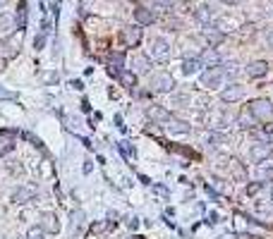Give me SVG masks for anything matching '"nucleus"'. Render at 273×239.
I'll list each match as a JSON object with an SVG mask.
<instances>
[{
  "instance_id": "f8f14e48",
  "label": "nucleus",
  "mask_w": 273,
  "mask_h": 239,
  "mask_svg": "<svg viewBox=\"0 0 273 239\" xmlns=\"http://www.w3.org/2000/svg\"><path fill=\"white\" fill-rule=\"evenodd\" d=\"M165 129H168V132H170V134H175V137H180V134H190V125H187V122H182V119H168V122H165Z\"/></svg>"
},
{
  "instance_id": "412c9836",
  "label": "nucleus",
  "mask_w": 273,
  "mask_h": 239,
  "mask_svg": "<svg viewBox=\"0 0 273 239\" xmlns=\"http://www.w3.org/2000/svg\"><path fill=\"white\" fill-rule=\"evenodd\" d=\"M201 67V63L199 60H194V57H187V60H185V63H182V74H194L197 72V70H199Z\"/></svg>"
},
{
  "instance_id": "bb28decb",
  "label": "nucleus",
  "mask_w": 273,
  "mask_h": 239,
  "mask_svg": "<svg viewBox=\"0 0 273 239\" xmlns=\"http://www.w3.org/2000/svg\"><path fill=\"white\" fill-rule=\"evenodd\" d=\"M134 65H136V70H139V72H149V70H151V60H149V57H136L134 60Z\"/></svg>"
},
{
  "instance_id": "dca6fc26",
  "label": "nucleus",
  "mask_w": 273,
  "mask_h": 239,
  "mask_svg": "<svg viewBox=\"0 0 273 239\" xmlns=\"http://www.w3.org/2000/svg\"><path fill=\"white\" fill-rule=\"evenodd\" d=\"M43 230H48L51 234H58L60 232V222H58V218H55L53 213H46L43 215V225H41Z\"/></svg>"
},
{
  "instance_id": "393cba45",
  "label": "nucleus",
  "mask_w": 273,
  "mask_h": 239,
  "mask_svg": "<svg viewBox=\"0 0 273 239\" xmlns=\"http://www.w3.org/2000/svg\"><path fill=\"white\" fill-rule=\"evenodd\" d=\"M120 82L125 84L127 89H132V86H136V77L132 72H127V70H125V72H120Z\"/></svg>"
},
{
  "instance_id": "20e7f679",
  "label": "nucleus",
  "mask_w": 273,
  "mask_h": 239,
  "mask_svg": "<svg viewBox=\"0 0 273 239\" xmlns=\"http://www.w3.org/2000/svg\"><path fill=\"white\" fill-rule=\"evenodd\" d=\"M220 82H223V72H220V67H209V70L201 72V84H204L206 89H218Z\"/></svg>"
},
{
  "instance_id": "f03ea898",
  "label": "nucleus",
  "mask_w": 273,
  "mask_h": 239,
  "mask_svg": "<svg viewBox=\"0 0 273 239\" xmlns=\"http://www.w3.org/2000/svg\"><path fill=\"white\" fill-rule=\"evenodd\" d=\"M173 86H175V79L168 72H158L151 77V89H154L156 93H170Z\"/></svg>"
},
{
  "instance_id": "1a4fd4ad",
  "label": "nucleus",
  "mask_w": 273,
  "mask_h": 239,
  "mask_svg": "<svg viewBox=\"0 0 273 239\" xmlns=\"http://www.w3.org/2000/svg\"><path fill=\"white\" fill-rule=\"evenodd\" d=\"M242 96H245L242 86H240V84H230V86H225V89L220 91V101L223 103H237Z\"/></svg>"
},
{
  "instance_id": "0eeeda50",
  "label": "nucleus",
  "mask_w": 273,
  "mask_h": 239,
  "mask_svg": "<svg viewBox=\"0 0 273 239\" xmlns=\"http://www.w3.org/2000/svg\"><path fill=\"white\" fill-rule=\"evenodd\" d=\"M254 177L256 182H271L273 180V160H261V163H256V170H254Z\"/></svg>"
},
{
  "instance_id": "423d86ee",
  "label": "nucleus",
  "mask_w": 273,
  "mask_h": 239,
  "mask_svg": "<svg viewBox=\"0 0 273 239\" xmlns=\"http://www.w3.org/2000/svg\"><path fill=\"white\" fill-rule=\"evenodd\" d=\"M273 153V146L268 144V141H261V144H254L252 146V151H249V156H252V160L254 163H261V160H268Z\"/></svg>"
},
{
  "instance_id": "72a5a7b5",
  "label": "nucleus",
  "mask_w": 273,
  "mask_h": 239,
  "mask_svg": "<svg viewBox=\"0 0 273 239\" xmlns=\"http://www.w3.org/2000/svg\"><path fill=\"white\" fill-rule=\"evenodd\" d=\"M220 3H225V5H237L240 0H220Z\"/></svg>"
},
{
  "instance_id": "2eb2a0df",
  "label": "nucleus",
  "mask_w": 273,
  "mask_h": 239,
  "mask_svg": "<svg viewBox=\"0 0 273 239\" xmlns=\"http://www.w3.org/2000/svg\"><path fill=\"white\" fill-rule=\"evenodd\" d=\"M266 72H268V65H266L264 60H254V63H249V67H247V74H249L252 79H259V77H264Z\"/></svg>"
},
{
  "instance_id": "a878e982",
  "label": "nucleus",
  "mask_w": 273,
  "mask_h": 239,
  "mask_svg": "<svg viewBox=\"0 0 273 239\" xmlns=\"http://www.w3.org/2000/svg\"><path fill=\"white\" fill-rule=\"evenodd\" d=\"M118 151L125 158H134V148H132V144H129V141H122V144H118Z\"/></svg>"
},
{
  "instance_id": "5701e85b",
  "label": "nucleus",
  "mask_w": 273,
  "mask_h": 239,
  "mask_svg": "<svg viewBox=\"0 0 273 239\" xmlns=\"http://www.w3.org/2000/svg\"><path fill=\"white\" fill-rule=\"evenodd\" d=\"M15 148V139H12V134H5V139L0 141V156H5V153H10Z\"/></svg>"
},
{
  "instance_id": "7ed1b4c3",
  "label": "nucleus",
  "mask_w": 273,
  "mask_h": 239,
  "mask_svg": "<svg viewBox=\"0 0 273 239\" xmlns=\"http://www.w3.org/2000/svg\"><path fill=\"white\" fill-rule=\"evenodd\" d=\"M151 57H154L156 63H168L170 60V46H168V41L156 38L154 43H151Z\"/></svg>"
},
{
  "instance_id": "ddd939ff",
  "label": "nucleus",
  "mask_w": 273,
  "mask_h": 239,
  "mask_svg": "<svg viewBox=\"0 0 273 239\" xmlns=\"http://www.w3.org/2000/svg\"><path fill=\"white\" fill-rule=\"evenodd\" d=\"M194 17L199 19L201 24H206V27H211V22L216 19V12H213V8L211 5H201L197 12H194Z\"/></svg>"
},
{
  "instance_id": "473e14b6",
  "label": "nucleus",
  "mask_w": 273,
  "mask_h": 239,
  "mask_svg": "<svg viewBox=\"0 0 273 239\" xmlns=\"http://www.w3.org/2000/svg\"><path fill=\"white\" fill-rule=\"evenodd\" d=\"M129 227H132V230H136V227H139V220H136V218H132V220H129Z\"/></svg>"
},
{
  "instance_id": "b1692460",
  "label": "nucleus",
  "mask_w": 273,
  "mask_h": 239,
  "mask_svg": "<svg viewBox=\"0 0 273 239\" xmlns=\"http://www.w3.org/2000/svg\"><path fill=\"white\" fill-rule=\"evenodd\" d=\"M12 27H15V19L10 17V15H0V34L12 31Z\"/></svg>"
},
{
  "instance_id": "aec40b11",
  "label": "nucleus",
  "mask_w": 273,
  "mask_h": 239,
  "mask_svg": "<svg viewBox=\"0 0 273 239\" xmlns=\"http://www.w3.org/2000/svg\"><path fill=\"white\" fill-rule=\"evenodd\" d=\"M204 36H206V41L211 43V48L218 46L220 41H223V34H220V31H213V27H206V29H204Z\"/></svg>"
},
{
  "instance_id": "4468645a",
  "label": "nucleus",
  "mask_w": 273,
  "mask_h": 239,
  "mask_svg": "<svg viewBox=\"0 0 273 239\" xmlns=\"http://www.w3.org/2000/svg\"><path fill=\"white\" fill-rule=\"evenodd\" d=\"M134 19L142 24V27H149V24H154L156 22V15L151 12V10H146V8H136L134 10Z\"/></svg>"
},
{
  "instance_id": "cd10ccee",
  "label": "nucleus",
  "mask_w": 273,
  "mask_h": 239,
  "mask_svg": "<svg viewBox=\"0 0 273 239\" xmlns=\"http://www.w3.org/2000/svg\"><path fill=\"white\" fill-rule=\"evenodd\" d=\"M27 239H46V230L43 227H29Z\"/></svg>"
},
{
  "instance_id": "a211bd4d",
  "label": "nucleus",
  "mask_w": 273,
  "mask_h": 239,
  "mask_svg": "<svg viewBox=\"0 0 273 239\" xmlns=\"http://www.w3.org/2000/svg\"><path fill=\"white\" fill-rule=\"evenodd\" d=\"M142 8L151 10V12H154V10H170L173 8V3H170V0H144Z\"/></svg>"
},
{
  "instance_id": "c756f323",
  "label": "nucleus",
  "mask_w": 273,
  "mask_h": 239,
  "mask_svg": "<svg viewBox=\"0 0 273 239\" xmlns=\"http://www.w3.org/2000/svg\"><path fill=\"white\" fill-rule=\"evenodd\" d=\"M0 101H15V93L5 91V89H3V86H0Z\"/></svg>"
},
{
  "instance_id": "9d476101",
  "label": "nucleus",
  "mask_w": 273,
  "mask_h": 239,
  "mask_svg": "<svg viewBox=\"0 0 273 239\" xmlns=\"http://www.w3.org/2000/svg\"><path fill=\"white\" fill-rule=\"evenodd\" d=\"M36 196V187H19L12 192V203H27Z\"/></svg>"
},
{
  "instance_id": "4be33fe9",
  "label": "nucleus",
  "mask_w": 273,
  "mask_h": 239,
  "mask_svg": "<svg viewBox=\"0 0 273 239\" xmlns=\"http://www.w3.org/2000/svg\"><path fill=\"white\" fill-rule=\"evenodd\" d=\"M125 65V55L122 53H110V72L118 74V70Z\"/></svg>"
},
{
  "instance_id": "6ab92c4d",
  "label": "nucleus",
  "mask_w": 273,
  "mask_h": 239,
  "mask_svg": "<svg viewBox=\"0 0 273 239\" xmlns=\"http://www.w3.org/2000/svg\"><path fill=\"white\" fill-rule=\"evenodd\" d=\"M24 24H27V3L22 0V3L17 5V19H15V27L24 29Z\"/></svg>"
},
{
  "instance_id": "39448f33",
  "label": "nucleus",
  "mask_w": 273,
  "mask_h": 239,
  "mask_svg": "<svg viewBox=\"0 0 273 239\" xmlns=\"http://www.w3.org/2000/svg\"><path fill=\"white\" fill-rule=\"evenodd\" d=\"M142 36H144V29L142 27H125L122 29V41L127 48H136L142 43Z\"/></svg>"
},
{
  "instance_id": "c9c22d12",
  "label": "nucleus",
  "mask_w": 273,
  "mask_h": 239,
  "mask_svg": "<svg viewBox=\"0 0 273 239\" xmlns=\"http://www.w3.org/2000/svg\"><path fill=\"white\" fill-rule=\"evenodd\" d=\"M271 203H273V189H271Z\"/></svg>"
},
{
  "instance_id": "e433bc0d",
  "label": "nucleus",
  "mask_w": 273,
  "mask_h": 239,
  "mask_svg": "<svg viewBox=\"0 0 273 239\" xmlns=\"http://www.w3.org/2000/svg\"><path fill=\"white\" fill-rule=\"evenodd\" d=\"M132 239H142V237H132Z\"/></svg>"
},
{
  "instance_id": "9b49d317",
  "label": "nucleus",
  "mask_w": 273,
  "mask_h": 239,
  "mask_svg": "<svg viewBox=\"0 0 273 239\" xmlns=\"http://www.w3.org/2000/svg\"><path fill=\"white\" fill-rule=\"evenodd\" d=\"M199 63L204 65V67H218L220 65V53L216 50V48H206V50H201Z\"/></svg>"
},
{
  "instance_id": "6e6552de",
  "label": "nucleus",
  "mask_w": 273,
  "mask_h": 239,
  "mask_svg": "<svg viewBox=\"0 0 273 239\" xmlns=\"http://www.w3.org/2000/svg\"><path fill=\"white\" fill-rule=\"evenodd\" d=\"M146 117L151 119V122H156V125H165L170 119V112L165 110L163 105H149L146 108Z\"/></svg>"
},
{
  "instance_id": "7c9ffc66",
  "label": "nucleus",
  "mask_w": 273,
  "mask_h": 239,
  "mask_svg": "<svg viewBox=\"0 0 273 239\" xmlns=\"http://www.w3.org/2000/svg\"><path fill=\"white\" fill-rule=\"evenodd\" d=\"M261 187H264V182H252L249 187H247V194H256Z\"/></svg>"
},
{
  "instance_id": "f3484780",
  "label": "nucleus",
  "mask_w": 273,
  "mask_h": 239,
  "mask_svg": "<svg viewBox=\"0 0 273 239\" xmlns=\"http://www.w3.org/2000/svg\"><path fill=\"white\" fill-rule=\"evenodd\" d=\"M220 72H223V79H237L240 77V65L225 63V65H220Z\"/></svg>"
},
{
  "instance_id": "f704fd0d",
  "label": "nucleus",
  "mask_w": 273,
  "mask_h": 239,
  "mask_svg": "<svg viewBox=\"0 0 273 239\" xmlns=\"http://www.w3.org/2000/svg\"><path fill=\"white\" fill-rule=\"evenodd\" d=\"M5 3H8V0H0V8H3V5H5Z\"/></svg>"
},
{
  "instance_id": "f257e3e1",
  "label": "nucleus",
  "mask_w": 273,
  "mask_h": 239,
  "mask_svg": "<svg viewBox=\"0 0 273 239\" xmlns=\"http://www.w3.org/2000/svg\"><path fill=\"white\" fill-rule=\"evenodd\" d=\"M249 115L256 119V122H273V105L271 101H266V98H256V101L249 103Z\"/></svg>"
},
{
  "instance_id": "c85d7f7f",
  "label": "nucleus",
  "mask_w": 273,
  "mask_h": 239,
  "mask_svg": "<svg viewBox=\"0 0 273 239\" xmlns=\"http://www.w3.org/2000/svg\"><path fill=\"white\" fill-rule=\"evenodd\" d=\"M211 146H220V144H225V137H223V134H218V132H216V134H211Z\"/></svg>"
},
{
  "instance_id": "2f4dec72",
  "label": "nucleus",
  "mask_w": 273,
  "mask_h": 239,
  "mask_svg": "<svg viewBox=\"0 0 273 239\" xmlns=\"http://www.w3.org/2000/svg\"><path fill=\"white\" fill-rule=\"evenodd\" d=\"M156 192L161 194V196H168V189H165V187H156Z\"/></svg>"
}]
</instances>
